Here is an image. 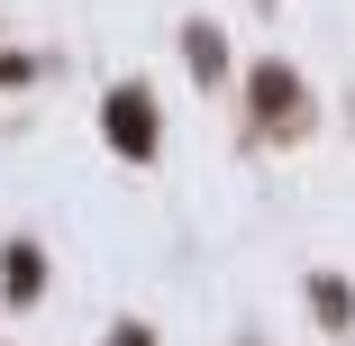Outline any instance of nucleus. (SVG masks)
I'll return each instance as SVG.
<instances>
[{
    "label": "nucleus",
    "mask_w": 355,
    "mask_h": 346,
    "mask_svg": "<svg viewBox=\"0 0 355 346\" xmlns=\"http://www.w3.org/2000/svg\"><path fill=\"white\" fill-rule=\"evenodd\" d=\"M110 128H119V146H137V155L155 146V119H146V101H137V92H119V101H110Z\"/></svg>",
    "instance_id": "f257e3e1"
}]
</instances>
